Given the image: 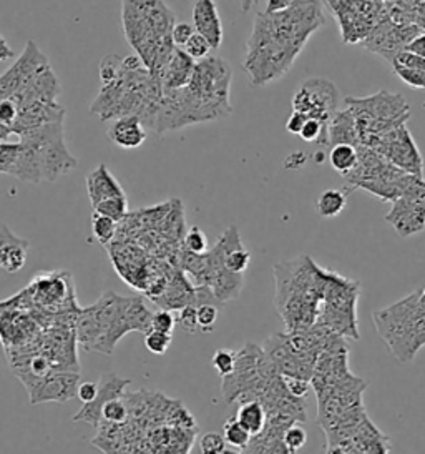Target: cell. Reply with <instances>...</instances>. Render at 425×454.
<instances>
[{
    "mask_svg": "<svg viewBox=\"0 0 425 454\" xmlns=\"http://www.w3.org/2000/svg\"><path fill=\"white\" fill-rule=\"evenodd\" d=\"M30 243L13 233L4 222H0V271L17 273L26 267Z\"/></svg>",
    "mask_w": 425,
    "mask_h": 454,
    "instance_id": "cell-19",
    "label": "cell"
},
{
    "mask_svg": "<svg viewBox=\"0 0 425 454\" xmlns=\"http://www.w3.org/2000/svg\"><path fill=\"white\" fill-rule=\"evenodd\" d=\"M195 66H197V62L186 54L183 49L174 47L166 66L163 67L161 74H159L161 90L168 92V90H178V89L186 87L193 77Z\"/></svg>",
    "mask_w": 425,
    "mask_h": 454,
    "instance_id": "cell-20",
    "label": "cell"
},
{
    "mask_svg": "<svg viewBox=\"0 0 425 454\" xmlns=\"http://www.w3.org/2000/svg\"><path fill=\"white\" fill-rule=\"evenodd\" d=\"M233 68L221 57H206L199 60L186 89L205 104L218 108L226 117L233 114L231 106Z\"/></svg>",
    "mask_w": 425,
    "mask_h": 454,
    "instance_id": "cell-8",
    "label": "cell"
},
{
    "mask_svg": "<svg viewBox=\"0 0 425 454\" xmlns=\"http://www.w3.org/2000/svg\"><path fill=\"white\" fill-rule=\"evenodd\" d=\"M173 343V334L159 333L155 330H150L145 334V347L153 355H165Z\"/></svg>",
    "mask_w": 425,
    "mask_h": 454,
    "instance_id": "cell-35",
    "label": "cell"
},
{
    "mask_svg": "<svg viewBox=\"0 0 425 454\" xmlns=\"http://www.w3.org/2000/svg\"><path fill=\"white\" fill-rule=\"evenodd\" d=\"M238 2L243 12H250L254 5L259 4V0H238Z\"/></svg>",
    "mask_w": 425,
    "mask_h": 454,
    "instance_id": "cell-54",
    "label": "cell"
},
{
    "mask_svg": "<svg viewBox=\"0 0 425 454\" xmlns=\"http://www.w3.org/2000/svg\"><path fill=\"white\" fill-rule=\"evenodd\" d=\"M400 66V67L407 68H419V70H425V59L421 55L413 54L409 51H402L398 52L394 60H392V66Z\"/></svg>",
    "mask_w": 425,
    "mask_h": 454,
    "instance_id": "cell-44",
    "label": "cell"
},
{
    "mask_svg": "<svg viewBox=\"0 0 425 454\" xmlns=\"http://www.w3.org/2000/svg\"><path fill=\"white\" fill-rule=\"evenodd\" d=\"M307 115L301 114V112H292L291 117L286 121V130L292 135L301 134L303 127H305V121H307Z\"/></svg>",
    "mask_w": 425,
    "mask_h": 454,
    "instance_id": "cell-49",
    "label": "cell"
},
{
    "mask_svg": "<svg viewBox=\"0 0 425 454\" xmlns=\"http://www.w3.org/2000/svg\"><path fill=\"white\" fill-rule=\"evenodd\" d=\"M151 315L143 298H127L105 292L95 305L80 309L75 320V338L87 351L113 355L125 334H146L151 330Z\"/></svg>",
    "mask_w": 425,
    "mask_h": 454,
    "instance_id": "cell-1",
    "label": "cell"
},
{
    "mask_svg": "<svg viewBox=\"0 0 425 454\" xmlns=\"http://www.w3.org/2000/svg\"><path fill=\"white\" fill-rule=\"evenodd\" d=\"M212 363L220 376L225 378L228 374L233 373V370H235L236 353L233 349H226V348L216 349V353L212 355Z\"/></svg>",
    "mask_w": 425,
    "mask_h": 454,
    "instance_id": "cell-33",
    "label": "cell"
},
{
    "mask_svg": "<svg viewBox=\"0 0 425 454\" xmlns=\"http://www.w3.org/2000/svg\"><path fill=\"white\" fill-rule=\"evenodd\" d=\"M284 431L266 427L263 433L252 436L250 444L243 450L244 454H292L284 444Z\"/></svg>",
    "mask_w": 425,
    "mask_h": 454,
    "instance_id": "cell-25",
    "label": "cell"
},
{
    "mask_svg": "<svg viewBox=\"0 0 425 454\" xmlns=\"http://www.w3.org/2000/svg\"><path fill=\"white\" fill-rule=\"evenodd\" d=\"M352 145L358 147V129H356V119L351 108L345 110H337V114L332 117L328 127V145Z\"/></svg>",
    "mask_w": 425,
    "mask_h": 454,
    "instance_id": "cell-23",
    "label": "cell"
},
{
    "mask_svg": "<svg viewBox=\"0 0 425 454\" xmlns=\"http://www.w3.org/2000/svg\"><path fill=\"white\" fill-rule=\"evenodd\" d=\"M132 381L130 380H125V378H120L115 373H104L100 381H98V395L97 398L89 403V404H83V408L80 410L79 413L73 416V421L79 423V421H85L89 425H92L93 427H100L102 423V408L105 406L106 403L110 400H115V398H121L125 396V389L127 387H130Z\"/></svg>",
    "mask_w": 425,
    "mask_h": 454,
    "instance_id": "cell-16",
    "label": "cell"
},
{
    "mask_svg": "<svg viewBox=\"0 0 425 454\" xmlns=\"http://www.w3.org/2000/svg\"><path fill=\"white\" fill-rule=\"evenodd\" d=\"M236 419L251 436L263 433L266 427V410L259 401H244L239 403Z\"/></svg>",
    "mask_w": 425,
    "mask_h": 454,
    "instance_id": "cell-26",
    "label": "cell"
},
{
    "mask_svg": "<svg viewBox=\"0 0 425 454\" xmlns=\"http://www.w3.org/2000/svg\"><path fill=\"white\" fill-rule=\"evenodd\" d=\"M176 323L185 330L186 333H197L198 332V309L197 307L188 305V307L182 308L176 317Z\"/></svg>",
    "mask_w": 425,
    "mask_h": 454,
    "instance_id": "cell-43",
    "label": "cell"
},
{
    "mask_svg": "<svg viewBox=\"0 0 425 454\" xmlns=\"http://www.w3.org/2000/svg\"><path fill=\"white\" fill-rule=\"evenodd\" d=\"M128 416H130L128 404L123 396L108 401L102 408V421L110 425H123L128 421Z\"/></svg>",
    "mask_w": 425,
    "mask_h": 454,
    "instance_id": "cell-32",
    "label": "cell"
},
{
    "mask_svg": "<svg viewBox=\"0 0 425 454\" xmlns=\"http://www.w3.org/2000/svg\"><path fill=\"white\" fill-rule=\"evenodd\" d=\"M50 66L49 59L42 54L35 42H27L26 49L17 62L0 75V100L12 98L27 82L34 79L42 68Z\"/></svg>",
    "mask_w": 425,
    "mask_h": 454,
    "instance_id": "cell-14",
    "label": "cell"
},
{
    "mask_svg": "<svg viewBox=\"0 0 425 454\" xmlns=\"http://www.w3.org/2000/svg\"><path fill=\"white\" fill-rule=\"evenodd\" d=\"M406 51L421 55V57H424L425 59V32L424 34H421L417 39H413V41L406 47Z\"/></svg>",
    "mask_w": 425,
    "mask_h": 454,
    "instance_id": "cell-52",
    "label": "cell"
},
{
    "mask_svg": "<svg viewBox=\"0 0 425 454\" xmlns=\"http://www.w3.org/2000/svg\"><path fill=\"white\" fill-rule=\"evenodd\" d=\"M337 108L339 90L331 81L322 77L307 79L292 97V110L318 121L326 132L332 117L337 114Z\"/></svg>",
    "mask_w": 425,
    "mask_h": 454,
    "instance_id": "cell-10",
    "label": "cell"
},
{
    "mask_svg": "<svg viewBox=\"0 0 425 454\" xmlns=\"http://www.w3.org/2000/svg\"><path fill=\"white\" fill-rule=\"evenodd\" d=\"M226 441L220 433H206L199 438L201 454H221L226 450Z\"/></svg>",
    "mask_w": 425,
    "mask_h": 454,
    "instance_id": "cell-42",
    "label": "cell"
},
{
    "mask_svg": "<svg viewBox=\"0 0 425 454\" xmlns=\"http://www.w3.org/2000/svg\"><path fill=\"white\" fill-rule=\"evenodd\" d=\"M329 161H331L332 168L337 174L347 175L351 174L358 163V148L352 145H334L331 147V153H329Z\"/></svg>",
    "mask_w": 425,
    "mask_h": 454,
    "instance_id": "cell-27",
    "label": "cell"
},
{
    "mask_svg": "<svg viewBox=\"0 0 425 454\" xmlns=\"http://www.w3.org/2000/svg\"><path fill=\"white\" fill-rule=\"evenodd\" d=\"M176 326V317L170 309H158L151 315V330L159 333L173 334Z\"/></svg>",
    "mask_w": 425,
    "mask_h": 454,
    "instance_id": "cell-41",
    "label": "cell"
},
{
    "mask_svg": "<svg viewBox=\"0 0 425 454\" xmlns=\"http://www.w3.org/2000/svg\"><path fill=\"white\" fill-rule=\"evenodd\" d=\"M291 43L282 41L266 26L261 14L254 17L251 37L246 45L243 70L256 87H265L271 82L284 77L291 70L294 60L299 57Z\"/></svg>",
    "mask_w": 425,
    "mask_h": 454,
    "instance_id": "cell-5",
    "label": "cell"
},
{
    "mask_svg": "<svg viewBox=\"0 0 425 454\" xmlns=\"http://www.w3.org/2000/svg\"><path fill=\"white\" fill-rule=\"evenodd\" d=\"M324 268L307 256L274 265L276 309L286 325V332L309 330L316 325L322 294Z\"/></svg>",
    "mask_w": 425,
    "mask_h": 454,
    "instance_id": "cell-2",
    "label": "cell"
},
{
    "mask_svg": "<svg viewBox=\"0 0 425 454\" xmlns=\"http://www.w3.org/2000/svg\"><path fill=\"white\" fill-rule=\"evenodd\" d=\"M198 309V330L203 333H212L220 317V308L214 305H201Z\"/></svg>",
    "mask_w": 425,
    "mask_h": 454,
    "instance_id": "cell-40",
    "label": "cell"
},
{
    "mask_svg": "<svg viewBox=\"0 0 425 454\" xmlns=\"http://www.w3.org/2000/svg\"><path fill=\"white\" fill-rule=\"evenodd\" d=\"M182 247L191 254H206L208 252V239L201 231V228L191 227L186 231Z\"/></svg>",
    "mask_w": 425,
    "mask_h": 454,
    "instance_id": "cell-34",
    "label": "cell"
},
{
    "mask_svg": "<svg viewBox=\"0 0 425 454\" xmlns=\"http://www.w3.org/2000/svg\"><path fill=\"white\" fill-rule=\"evenodd\" d=\"M419 301H421V305L425 308V290H421V294H419Z\"/></svg>",
    "mask_w": 425,
    "mask_h": 454,
    "instance_id": "cell-57",
    "label": "cell"
},
{
    "mask_svg": "<svg viewBox=\"0 0 425 454\" xmlns=\"http://www.w3.org/2000/svg\"><path fill=\"white\" fill-rule=\"evenodd\" d=\"M360 286L332 270H324L318 325L341 338L359 340L358 300Z\"/></svg>",
    "mask_w": 425,
    "mask_h": 454,
    "instance_id": "cell-7",
    "label": "cell"
},
{
    "mask_svg": "<svg viewBox=\"0 0 425 454\" xmlns=\"http://www.w3.org/2000/svg\"><path fill=\"white\" fill-rule=\"evenodd\" d=\"M305 2H311V0H267L265 12H279V11L290 9L292 5L305 4Z\"/></svg>",
    "mask_w": 425,
    "mask_h": 454,
    "instance_id": "cell-50",
    "label": "cell"
},
{
    "mask_svg": "<svg viewBox=\"0 0 425 454\" xmlns=\"http://www.w3.org/2000/svg\"><path fill=\"white\" fill-rule=\"evenodd\" d=\"M80 373L77 372H52L39 380L35 385L27 387L30 404L43 403H66L77 398Z\"/></svg>",
    "mask_w": 425,
    "mask_h": 454,
    "instance_id": "cell-15",
    "label": "cell"
},
{
    "mask_svg": "<svg viewBox=\"0 0 425 454\" xmlns=\"http://www.w3.org/2000/svg\"><path fill=\"white\" fill-rule=\"evenodd\" d=\"M305 161V155L303 152H296L291 157H288V160L284 161V167L288 170H298L299 167H303Z\"/></svg>",
    "mask_w": 425,
    "mask_h": 454,
    "instance_id": "cell-51",
    "label": "cell"
},
{
    "mask_svg": "<svg viewBox=\"0 0 425 454\" xmlns=\"http://www.w3.org/2000/svg\"><path fill=\"white\" fill-rule=\"evenodd\" d=\"M117 222H113L112 218H106L104 215L93 214L92 216V231L95 240L100 245L108 247L113 237L117 235Z\"/></svg>",
    "mask_w": 425,
    "mask_h": 454,
    "instance_id": "cell-31",
    "label": "cell"
},
{
    "mask_svg": "<svg viewBox=\"0 0 425 454\" xmlns=\"http://www.w3.org/2000/svg\"><path fill=\"white\" fill-rule=\"evenodd\" d=\"M385 222L392 225L398 237L407 239L425 230V201L400 197L392 201L390 212L385 215Z\"/></svg>",
    "mask_w": 425,
    "mask_h": 454,
    "instance_id": "cell-17",
    "label": "cell"
},
{
    "mask_svg": "<svg viewBox=\"0 0 425 454\" xmlns=\"http://www.w3.org/2000/svg\"><path fill=\"white\" fill-rule=\"evenodd\" d=\"M282 440H284V444L288 446V450L292 454H296L299 450L305 448V442H307V433H305V427H299V423H296V425H291L284 431Z\"/></svg>",
    "mask_w": 425,
    "mask_h": 454,
    "instance_id": "cell-37",
    "label": "cell"
},
{
    "mask_svg": "<svg viewBox=\"0 0 425 454\" xmlns=\"http://www.w3.org/2000/svg\"><path fill=\"white\" fill-rule=\"evenodd\" d=\"M421 34H424L417 26H394L389 19H381L379 24L372 28L371 34L366 37L364 47L374 54L384 57L392 64L394 57L406 51V47L413 39H417Z\"/></svg>",
    "mask_w": 425,
    "mask_h": 454,
    "instance_id": "cell-13",
    "label": "cell"
},
{
    "mask_svg": "<svg viewBox=\"0 0 425 454\" xmlns=\"http://www.w3.org/2000/svg\"><path fill=\"white\" fill-rule=\"evenodd\" d=\"M345 43L366 41L382 17V5L372 0H326Z\"/></svg>",
    "mask_w": 425,
    "mask_h": 454,
    "instance_id": "cell-9",
    "label": "cell"
},
{
    "mask_svg": "<svg viewBox=\"0 0 425 454\" xmlns=\"http://www.w3.org/2000/svg\"><path fill=\"white\" fill-rule=\"evenodd\" d=\"M183 51H185L186 54L189 55L193 60H203V59H206L210 52H212V45L208 43V41L203 37V35H199V34H193L191 37H189V41L186 42L185 47H183Z\"/></svg>",
    "mask_w": 425,
    "mask_h": 454,
    "instance_id": "cell-36",
    "label": "cell"
},
{
    "mask_svg": "<svg viewBox=\"0 0 425 454\" xmlns=\"http://www.w3.org/2000/svg\"><path fill=\"white\" fill-rule=\"evenodd\" d=\"M288 391L296 398H305V395L311 391V381L307 380H299V378H282Z\"/></svg>",
    "mask_w": 425,
    "mask_h": 454,
    "instance_id": "cell-47",
    "label": "cell"
},
{
    "mask_svg": "<svg viewBox=\"0 0 425 454\" xmlns=\"http://www.w3.org/2000/svg\"><path fill=\"white\" fill-rule=\"evenodd\" d=\"M195 34V28L191 24L186 22H176L172 30V41L174 47L183 49L186 42L189 41V37Z\"/></svg>",
    "mask_w": 425,
    "mask_h": 454,
    "instance_id": "cell-46",
    "label": "cell"
},
{
    "mask_svg": "<svg viewBox=\"0 0 425 454\" xmlns=\"http://www.w3.org/2000/svg\"><path fill=\"white\" fill-rule=\"evenodd\" d=\"M371 150L406 174L424 178V160L406 123L382 135Z\"/></svg>",
    "mask_w": 425,
    "mask_h": 454,
    "instance_id": "cell-11",
    "label": "cell"
},
{
    "mask_svg": "<svg viewBox=\"0 0 425 454\" xmlns=\"http://www.w3.org/2000/svg\"><path fill=\"white\" fill-rule=\"evenodd\" d=\"M121 22L133 51L159 79L174 51L172 30L176 20L172 9L163 0H121Z\"/></svg>",
    "mask_w": 425,
    "mask_h": 454,
    "instance_id": "cell-3",
    "label": "cell"
},
{
    "mask_svg": "<svg viewBox=\"0 0 425 454\" xmlns=\"http://www.w3.org/2000/svg\"><path fill=\"white\" fill-rule=\"evenodd\" d=\"M13 59V51L11 49V45L5 41V37L0 34V62H5V60H11Z\"/></svg>",
    "mask_w": 425,
    "mask_h": 454,
    "instance_id": "cell-53",
    "label": "cell"
},
{
    "mask_svg": "<svg viewBox=\"0 0 425 454\" xmlns=\"http://www.w3.org/2000/svg\"><path fill=\"white\" fill-rule=\"evenodd\" d=\"M281 374L266 356L263 348L246 345L236 353L233 373L221 381V393L226 404L235 401H259Z\"/></svg>",
    "mask_w": 425,
    "mask_h": 454,
    "instance_id": "cell-6",
    "label": "cell"
},
{
    "mask_svg": "<svg viewBox=\"0 0 425 454\" xmlns=\"http://www.w3.org/2000/svg\"><path fill=\"white\" fill-rule=\"evenodd\" d=\"M146 127L135 115L115 119L108 129V138L121 148H138L146 140Z\"/></svg>",
    "mask_w": 425,
    "mask_h": 454,
    "instance_id": "cell-22",
    "label": "cell"
},
{
    "mask_svg": "<svg viewBox=\"0 0 425 454\" xmlns=\"http://www.w3.org/2000/svg\"><path fill=\"white\" fill-rule=\"evenodd\" d=\"M93 214L104 215L106 218H112L113 222H123L128 216V200L125 197H115L108 200L100 201L93 205Z\"/></svg>",
    "mask_w": 425,
    "mask_h": 454,
    "instance_id": "cell-29",
    "label": "cell"
},
{
    "mask_svg": "<svg viewBox=\"0 0 425 454\" xmlns=\"http://www.w3.org/2000/svg\"><path fill=\"white\" fill-rule=\"evenodd\" d=\"M62 273H49L42 275L32 283L30 292H34V298L43 307H53L57 303H62L66 298V283L60 281Z\"/></svg>",
    "mask_w": 425,
    "mask_h": 454,
    "instance_id": "cell-24",
    "label": "cell"
},
{
    "mask_svg": "<svg viewBox=\"0 0 425 454\" xmlns=\"http://www.w3.org/2000/svg\"><path fill=\"white\" fill-rule=\"evenodd\" d=\"M328 454H347L345 453L343 448H339V446H332V448H328Z\"/></svg>",
    "mask_w": 425,
    "mask_h": 454,
    "instance_id": "cell-55",
    "label": "cell"
},
{
    "mask_svg": "<svg viewBox=\"0 0 425 454\" xmlns=\"http://www.w3.org/2000/svg\"><path fill=\"white\" fill-rule=\"evenodd\" d=\"M347 108L352 112L366 114L375 121L390 123V125H402L411 117V107L402 95L390 94L387 90H381L379 94L371 97H347L344 98Z\"/></svg>",
    "mask_w": 425,
    "mask_h": 454,
    "instance_id": "cell-12",
    "label": "cell"
},
{
    "mask_svg": "<svg viewBox=\"0 0 425 454\" xmlns=\"http://www.w3.org/2000/svg\"><path fill=\"white\" fill-rule=\"evenodd\" d=\"M17 117H19L17 104L11 98L0 100V125H4L7 129H12Z\"/></svg>",
    "mask_w": 425,
    "mask_h": 454,
    "instance_id": "cell-45",
    "label": "cell"
},
{
    "mask_svg": "<svg viewBox=\"0 0 425 454\" xmlns=\"http://www.w3.org/2000/svg\"><path fill=\"white\" fill-rule=\"evenodd\" d=\"M396 75L404 83H407L412 89H419V90H425V70H419V68H407L400 67V66H392Z\"/></svg>",
    "mask_w": 425,
    "mask_h": 454,
    "instance_id": "cell-38",
    "label": "cell"
},
{
    "mask_svg": "<svg viewBox=\"0 0 425 454\" xmlns=\"http://www.w3.org/2000/svg\"><path fill=\"white\" fill-rule=\"evenodd\" d=\"M345 205H347L345 193L339 190H326L319 195L316 208L322 218H334V216L343 214Z\"/></svg>",
    "mask_w": 425,
    "mask_h": 454,
    "instance_id": "cell-28",
    "label": "cell"
},
{
    "mask_svg": "<svg viewBox=\"0 0 425 454\" xmlns=\"http://www.w3.org/2000/svg\"><path fill=\"white\" fill-rule=\"evenodd\" d=\"M193 27L203 35L212 51H218L223 43V24L218 14L214 0H195L193 4Z\"/></svg>",
    "mask_w": 425,
    "mask_h": 454,
    "instance_id": "cell-18",
    "label": "cell"
},
{
    "mask_svg": "<svg viewBox=\"0 0 425 454\" xmlns=\"http://www.w3.org/2000/svg\"><path fill=\"white\" fill-rule=\"evenodd\" d=\"M419 294L402 298L390 307L374 311L372 320L389 351L398 363H411L425 347V308Z\"/></svg>",
    "mask_w": 425,
    "mask_h": 454,
    "instance_id": "cell-4",
    "label": "cell"
},
{
    "mask_svg": "<svg viewBox=\"0 0 425 454\" xmlns=\"http://www.w3.org/2000/svg\"><path fill=\"white\" fill-rule=\"evenodd\" d=\"M221 454H244V451H238V450H235V448H233V450H228V448H226L225 451Z\"/></svg>",
    "mask_w": 425,
    "mask_h": 454,
    "instance_id": "cell-56",
    "label": "cell"
},
{
    "mask_svg": "<svg viewBox=\"0 0 425 454\" xmlns=\"http://www.w3.org/2000/svg\"><path fill=\"white\" fill-rule=\"evenodd\" d=\"M121 60L119 55H106L100 64V79L102 83H112L117 81L121 74Z\"/></svg>",
    "mask_w": 425,
    "mask_h": 454,
    "instance_id": "cell-39",
    "label": "cell"
},
{
    "mask_svg": "<svg viewBox=\"0 0 425 454\" xmlns=\"http://www.w3.org/2000/svg\"><path fill=\"white\" fill-rule=\"evenodd\" d=\"M87 182V192L90 203L97 205L100 201L115 199V197H125V190L120 185L119 180L106 168V165H98L93 168L90 174L85 178Z\"/></svg>",
    "mask_w": 425,
    "mask_h": 454,
    "instance_id": "cell-21",
    "label": "cell"
},
{
    "mask_svg": "<svg viewBox=\"0 0 425 454\" xmlns=\"http://www.w3.org/2000/svg\"><path fill=\"white\" fill-rule=\"evenodd\" d=\"M98 395V383H93V381H85V383H80L79 391H77V398H79L83 404H89L92 403Z\"/></svg>",
    "mask_w": 425,
    "mask_h": 454,
    "instance_id": "cell-48",
    "label": "cell"
},
{
    "mask_svg": "<svg viewBox=\"0 0 425 454\" xmlns=\"http://www.w3.org/2000/svg\"><path fill=\"white\" fill-rule=\"evenodd\" d=\"M223 438L228 446L243 451L250 444L252 436L244 427H241V423L236 418H228L225 427H223Z\"/></svg>",
    "mask_w": 425,
    "mask_h": 454,
    "instance_id": "cell-30",
    "label": "cell"
}]
</instances>
